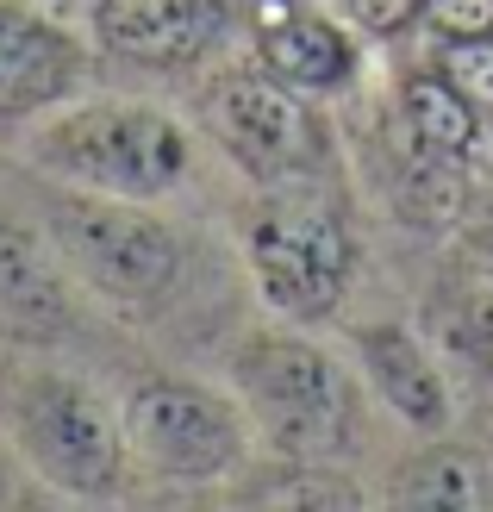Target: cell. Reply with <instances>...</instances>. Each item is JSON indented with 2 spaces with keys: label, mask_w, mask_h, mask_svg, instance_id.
<instances>
[{
  "label": "cell",
  "mask_w": 493,
  "mask_h": 512,
  "mask_svg": "<svg viewBox=\"0 0 493 512\" xmlns=\"http://www.w3.org/2000/svg\"><path fill=\"white\" fill-rule=\"evenodd\" d=\"M400 125L412 138L450 150V157H469V150L481 144V119L469 107V94H462L450 75H437V69H412L400 82Z\"/></svg>",
  "instance_id": "obj_15"
},
{
  "label": "cell",
  "mask_w": 493,
  "mask_h": 512,
  "mask_svg": "<svg viewBox=\"0 0 493 512\" xmlns=\"http://www.w3.org/2000/svg\"><path fill=\"white\" fill-rule=\"evenodd\" d=\"M425 313L456 356H469L475 369L493 375V269H450L431 288Z\"/></svg>",
  "instance_id": "obj_14"
},
{
  "label": "cell",
  "mask_w": 493,
  "mask_h": 512,
  "mask_svg": "<svg viewBox=\"0 0 493 512\" xmlns=\"http://www.w3.org/2000/svg\"><path fill=\"white\" fill-rule=\"evenodd\" d=\"M250 269L275 313L325 319L350 281V238L325 200H275L250 225Z\"/></svg>",
  "instance_id": "obj_5"
},
{
  "label": "cell",
  "mask_w": 493,
  "mask_h": 512,
  "mask_svg": "<svg viewBox=\"0 0 493 512\" xmlns=\"http://www.w3.org/2000/svg\"><path fill=\"white\" fill-rule=\"evenodd\" d=\"M394 207L419 225V232H444V225L462 219V207H469V182H462L450 150H437V144L406 132V144L394 150Z\"/></svg>",
  "instance_id": "obj_13"
},
{
  "label": "cell",
  "mask_w": 493,
  "mask_h": 512,
  "mask_svg": "<svg viewBox=\"0 0 493 512\" xmlns=\"http://www.w3.org/2000/svg\"><path fill=\"white\" fill-rule=\"evenodd\" d=\"M231 375H238L244 413L263 425V438L281 456L313 463V456H331L344 444L350 388L319 344L288 338V331H263L231 356Z\"/></svg>",
  "instance_id": "obj_2"
},
{
  "label": "cell",
  "mask_w": 493,
  "mask_h": 512,
  "mask_svg": "<svg viewBox=\"0 0 493 512\" xmlns=\"http://www.w3.org/2000/svg\"><path fill=\"white\" fill-rule=\"evenodd\" d=\"M356 350H362V369L375 375L381 400L394 406L400 419H412V425H444V413H450L444 375H437L431 350L412 338L406 325H362L356 331Z\"/></svg>",
  "instance_id": "obj_12"
},
{
  "label": "cell",
  "mask_w": 493,
  "mask_h": 512,
  "mask_svg": "<svg viewBox=\"0 0 493 512\" xmlns=\"http://www.w3.org/2000/svg\"><path fill=\"white\" fill-rule=\"evenodd\" d=\"M69 331V281L50 263V250L19 232V225H0V338L19 344H50Z\"/></svg>",
  "instance_id": "obj_11"
},
{
  "label": "cell",
  "mask_w": 493,
  "mask_h": 512,
  "mask_svg": "<svg viewBox=\"0 0 493 512\" xmlns=\"http://www.w3.org/2000/svg\"><path fill=\"white\" fill-rule=\"evenodd\" d=\"M256 500L263 506H362V494L337 475H288L281 488H263Z\"/></svg>",
  "instance_id": "obj_18"
},
{
  "label": "cell",
  "mask_w": 493,
  "mask_h": 512,
  "mask_svg": "<svg viewBox=\"0 0 493 512\" xmlns=\"http://www.w3.org/2000/svg\"><path fill=\"white\" fill-rule=\"evenodd\" d=\"M400 500L444 506V512H475V506H493V469L469 450H431L419 463H406Z\"/></svg>",
  "instance_id": "obj_16"
},
{
  "label": "cell",
  "mask_w": 493,
  "mask_h": 512,
  "mask_svg": "<svg viewBox=\"0 0 493 512\" xmlns=\"http://www.w3.org/2000/svg\"><path fill=\"white\" fill-rule=\"evenodd\" d=\"M13 438L32 469L63 494H113L125 475V425L82 381L38 375L13 394Z\"/></svg>",
  "instance_id": "obj_3"
},
{
  "label": "cell",
  "mask_w": 493,
  "mask_h": 512,
  "mask_svg": "<svg viewBox=\"0 0 493 512\" xmlns=\"http://www.w3.org/2000/svg\"><path fill=\"white\" fill-rule=\"evenodd\" d=\"M419 25H431L450 44H481L493 38V0H419Z\"/></svg>",
  "instance_id": "obj_17"
},
{
  "label": "cell",
  "mask_w": 493,
  "mask_h": 512,
  "mask_svg": "<svg viewBox=\"0 0 493 512\" xmlns=\"http://www.w3.org/2000/svg\"><path fill=\"white\" fill-rule=\"evenodd\" d=\"M75 75H82V50L63 25H50L19 0H0V119L57 107Z\"/></svg>",
  "instance_id": "obj_8"
},
{
  "label": "cell",
  "mask_w": 493,
  "mask_h": 512,
  "mask_svg": "<svg viewBox=\"0 0 493 512\" xmlns=\"http://www.w3.org/2000/svg\"><path fill=\"white\" fill-rule=\"evenodd\" d=\"M213 0H100L94 32L113 57L132 63H188L194 50L213 38Z\"/></svg>",
  "instance_id": "obj_10"
},
{
  "label": "cell",
  "mask_w": 493,
  "mask_h": 512,
  "mask_svg": "<svg viewBox=\"0 0 493 512\" xmlns=\"http://www.w3.org/2000/svg\"><path fill=\"white\" fill-rule=\"evenodd\" d=\"M256 57L294 94H331L350 82L356 50L331 19L306 13L300 0H263L256 7Z\"/></svg>",
  "instance_id": "obj_9"
},
{
  "label": "cell",
  "mask_w": 493,
  "mask_h": 512,
  "mask_svg": "<svg viewBox=\"0 0 493 512\" xmlns=\"http://www.w3.org/2000/svg\"><path fill=\"white\" fill-rule=\"evenodd\" d=\"M344 7H350L356 25H369V32L387 38V32H400V25L419 13V0H344Z\"/></svg>",
  "instance_id": "obj_19"
},
{
  "label": "cell",
  "mask_w": 493,
  "mask_h": 512,
  "mask_svg": "<svg viewBox=\"0 0 493 512\" xmlns=\"http://www.w3.org/2000/svg\"><path fill=\"white\" fill-rule=\"evenodd\" d=\"M50 225H57V244L75 263V275H88L94 288L113 294V300H150L175 281L181 250L138 200L88 188L75 200H57Z\"/></svg>",
  "instance_id": "obj_6"
},
{
  "label": "cell",
  "mask_w": 493,
  "mask_h": 512,
  "mask_svg": "<svg viewBox=\"0 0 493 512\" xmlns=\"http://www.w3.org/2000/svg\"><path fill=\"white\" fill-rule=\"evenodd\" d=\"M125 456L163 481H219L244 463V413L200 381H144L119 406Z\"/></svg>",
  "instance_id": "obj_4"
},
{
  "label": "cell",
  "mask_w": 493,
  "mask_h": 512,
  "mask_svg": "<svg viewBox=\"0 0 493 512\" xmlns=\"http://www.w3.org/2000/svg\"><path fill=\"white\" fill-rule=\"evenodd\" d=\"M206 119H213L231 157L263 182L300 169L306 150H313V119H306V107L281 75H225L206 94Z\"/></svg>",
  "instance_id": "obj_7"
},
{
  "label": "cell",
  "mask_w": 493,
  "mask_h": 512,
  "mask_svg": "<svg viewBox=\"0 0 493 512\" xmlns=\"http://www.w3.org/2000/svg\"><path fill=\"white\" fill-rule=\"evenodd\" d=\"M38 163L119 200H157L188 175V132L138 100H88L44 125Z\"/></svg>",
  "instance_id": "obj_1"
},
{
  "label": "cell",
  "mask_w": 493,
  "mask_h": 512,
  "mask_svg": "<svg viewBox=\"0 0 493 512\" xmlns=\"http://www.w3.org/2000/svg\"><path fill=\"white\" fill-rule=\"evenodd\" d=\"M487 263H493V244H487Z\"/></svg>",
  "instance_id": "obj_20"
}]
</instances>
